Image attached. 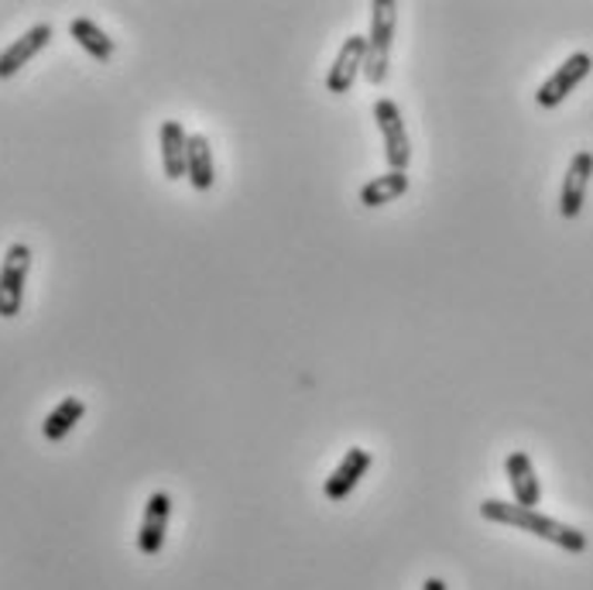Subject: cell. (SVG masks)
<instances>
[{"instance_id":"obj_1","label":"cell","mask_w":593,"mask_h":590,"mask_svg":"<svg viewBox=\"0 0 593 590\" xmlns=\"http://www.w3.org/2000/svg\"><path fill=\"white\" fill-rule=\"evenodd\" d=\"M481 519L497 522V526H511V529H522L529 536H539V539H545L552 546L566 549V553H586V546H590V539L580 529L542 516L539 508H522L515 501H501V498L481 501Z\"/></svg>"},{"instance_id":"obj_2","label":"cell","mask_w":593,"mask_h":590,"mask_svg":"<svg viewBox=\"0 0 593 590\" xmlns=\"http://www.w3.org/2000/svg\"><path fill=\"white\" fill-rule=\"evenodd\" d=\"M394 28H399V4H394V0H374L371 4V28H368V62H364V80L371 87L388 83Z\"/></svg>"},{"instance_id":"obj_3","label":"cell","mask_w":593,"mask_h":590,"mask_svg":"<svg viewBox=\"0 0 593 590\" xmlns=\"http://www.w3.org/2000/svg\"><path fill=\"white\" fill-rule=\"evenodd\" d=\"M31 271V248L24 241H14L0 264V320H14L24 306V286Z\"/></svg>"},{"instance_id":"obj_4","label":"cell","mask_w":593,"mask_h":590,"mask_svg":"<svg viewBox=\"0 0 593 590\" xmlns=\"http://www.w3.org/2000/svg\"><path fill=\"white\" fill-rule=\"evenodd\" d=\"M374 124L384 138V159H388L391 172H409L412 144H409V131H405L399 103L388 100V97L374 100Z\"/></svg>"},{"instance_id":"obj_5","label":"cell","mask_w":593,"mask_h":590,"mask_svg":"<svg viewBox=\"0 0 593 590\" xmlns=\"http://www.w3.org/2000/svg\"><path fill=\"white\" fill-rule=\"evenodd\" d=\"M593 69V56L590 52H573L570 59H563V66H556V72L549 76V80L535 90V103L542 110H556Z\"/></svg>"},{"instance_id":"obj_6","label":"cell","mask_w":593,"mask_h":590,"mask_svg":"<svg viewBox=\"0 0 593 590\" xmlns=\"http://www.w3.org/2000/svg\"><path fill=\"white\" fill-rule=\"evenodd\" d=\"M368 62V34H350L343 38V46L326 72V90L330 93H350L353 83H358V76L364 72Z\"/></svg>"},{"instance_id":"obj_7","label":"cell","mask_w":593,"mask_h":590,"mask_svg":"<svg viewBox=\"0 0 593 590\" xmlns=\"http://www.w3.org/2000/svg\"><path fill=\"white\" fill-rule=\"evenodd\" d=\"M590 179H593V151L580 148L566 166L563 189H560V217L563 220H576L583 213Z\"/></svg>"},{"instance_id":"obj_8","label":"cell","mask_w":593,"mask_h":590,"mask_svg":"<svg viewBox=\"0 0 593 590\" xmlns=\"http://www.w3.org/2000/svg\"><path fill=\"white\" fill-rule=\"evenodd\" d=\"M169 519H172V494L169 491H154L148 498V504H144V519H141V529H138V553L141 557L162 553Z\"/></svg>"},{"instance_id":"obj_9","label":"cell","mask_w":593,"mask_h":590,"mask_svg":"<svg viewBox=\"0 0 593 590\" xmlns=\"http://www.w3.org/2000/svg\"><path fill=\"white\" fill-rule=\"evenodd\" d=\"M371 463H374V457L364 450V447H353V450H346L343 453V460L336 463V470L326 478V484H323V494H326V501H343V498H350L353 494V488L361 484V478L371 470Z\"/></svg>"},{"instance_id":"obj_10","label":"cell","mask_w":593,"mask_h":590,"mask_svg":"<svg viewBox=\"0 0 593 590\" xmlns=\"http://www.w3.org/2000/svg\"><path fill=\"white\" fill-rule=\"evenodd\" d=\"M49 42H52V24L49 21L28 28L18 42H11L4 52H0V80H11V76H18Z\"/></svg>"},{"instance_id":"obj_11","label":"cell","mask_w":593,"mask_h":590,"mask_svg":"<svg viewBox=\"0 0 593 590\" xmlns=\"http://www.w3.org/2000/svg\"><path fill=\"white\" fill-rule=\"evenodd\" d=\"M504 474L511 484V494H515V504L522 508H535L542 501V484L535 478V463L525 450H511L504 460Z\"/></svg>"},{"instance_id":"obj_12","label":"cell","mask_w":593,"mask_h":590,"mask_svg":"<svg viewBox=\"0 0 593 590\" xmlns=\"http://www.w3.org/2000/svg\"><path fill=\"white\" fill-rule=\"evenodd\" d=\"M158 141H162V169L165 179H182L189 172V134L179 121H165L162 131H158Z\"/></svg>"},{"instance_id":"obj_13","label":"cell","mask_w":593,"mask_h":590,"mask_svg":"<svg viewBox=\"0 0 593 590\" xmlns=\"http://www.w3.org/2000/svg\"><path fill=\"white\" fill-rule=\"evenodd\" d=\"M189 182L195 192H210L217 182V162L207 134H189Z\"/></svg>"},{"instance_id":"obj_14","label":"cell","mask_w":593,"mask_h":590,"mask_svg":"<svg viewBox=\"0 0 593 590\" xmlns=\"http://www.w3.org/2000/svg\"><path fill=\"white\" fill-rule=\"evenodd\" d=\"M69 34H72V42L83 49L90 59L97 62H110L113 59V38L90 18H72L69 21Z\"/></svg>"},{"instance_id":"obj_15","label":"cell","mask_w":593,"mask_h":590,"mask_svg":"<svg viewBox=\"0 0 593 590\" xmlns=\"http://www.w3.org/2000/svg\"><path fill=\"white\" fill-rule=\"evenodd\" d=\"M409 192V172H384L371 182L361 186V207L368 210H378V207H388L394 200H402V196Z\"/></svg>"},{"instance_id":"obj_16","label":"cell","mask_w":593,"mask_h":590,"mask_svg":"<svg viewBox=\"0 0 593 590\" xmlns=\"http://www.w3.org/2000/svg\"><path fill=\"white\" fill-rule=\"evenodd\" d=\"M83 416H87V402H83V399H76V396L62 399V402L46 416V422H42V437H46L49 443H62Z\"/></svg>"},{"instance_id":"obj_17","label":"cell","mask_w":593,"mask_h":590,"mask_svg":"<svg viewBox=\"0 0 593 590\" xmlns=\"http://www.w3.org/2000/svg\"><path fill=\"white\" fill-rule=\"evenodd\" d=\"M422 590H446V580L443 577H425Z\"/></svg>"}]
</instances>
